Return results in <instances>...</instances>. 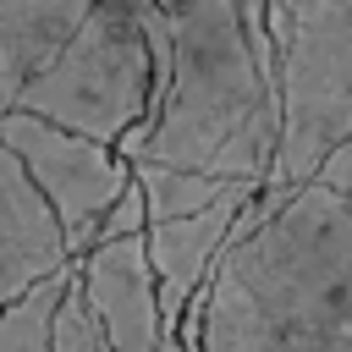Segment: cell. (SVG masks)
Here are the masks:
<instances>
[{"mask_svg":"<svg viewBox=\"0 0 352 352\" xmlns=\"http://www.w3.org/2000/svg\"><path fill=\"white\" fill-rule=\"evenodd\" d=\"M99 0H0V110L22 94V82L88 22Z\"/></svg>","mask_w":352,"mask_h":352,"instance_id":"9c48e42d","label":"cell"},{"mask_svg":"<svg viewBox=\"0 0 352 352\" xmlns=\"http://www.w3.org/2000/svg\"><path fill=\"white\" fill-rule=\"evenodd\" d=\"M308 187H324V192H341V198H352V138L319 165V176L308 182Z\"/></svg>","mask_w":352,"mask_h":352,"instance_id":"5bb4252c","label":"cell"},{"mask_svg":"<svg viewBox=\"0 0 352 352\" xmlns=\"http://www.w3.org/2000/svg\"><path fill=\"white\" fill-rule=\"evenodd\" d=\"M72 264L77 258L66 248L60 220L50 214L38 187L28 182L11 143L0 138V314L11 302H22L33 286H44L50 275L72 270Z\"/></svg>","mask_w":352,"mask_h":352,"instance_id":"ba28073f","label":"cell"},{"mask_svg":"<svg viewBox=\"0 0 352 352\" xmlns=\"http://www.w3.org/2000/svg\"><path fill=\"white\" fill-rule=\"evenodd\" d=\"M72 280H77V264L50 275L44 286H33L22 302H11L0 314V352H55V319H60Z\"/></svg>","mask_w":352,"mask_h":352,"instance_id":"8fae6325","label":"cell"},{"mask_svg":"<svg viewBox=\"0 0 352 352\" xmlns=\"http://www.w3.org/2000/svg\"><path fill=\"white\" fill-rule=\"evenodd\" d=\"M154 6L165 16L170 77L160 121L132 165H176L264 192L280 148V60L270 38V0Z\"/></svg>","mask_w":352,"mask_h":352,"instance_id":"6da1fadb","label":"cell"},{"mask_svg":"<svg viewBox=\"0 0 352 352\" xmlns=\"http://www.w3.org/2000/svg\"><path fill=\"white\" fill-rule=\"evenodd\" d=\"M55 352H110V346H104V330H99V319H94V308H88L82 280H72V292H66V302H60Z\"/></svg>","mask_w":352,"mask_h":352,"instance_id":"7c38bea8","label":"cell"},{"mask_svg":"<svg viewBox=\"0 0 352 352\" xmlns=\"http://www.w3.org/2000/svg\"><path fill=\"white\" fill-rule=\"evenodd\" d=\"M198 352H352V198L302 187L236 220L204 286Z\"/></svg>","mask_w":352,"mask_h":352,"instance_id":"7a4b0ae2","label":"cell"},{"mask_svg":"<svg viewBox=\"0 0 352 352\" xmlns=\"http://www.w3.org/2000/svg\"><path fill=\"white\" fill-rule=\"evenodd\" d=\"M0 138L22 160L28 182L38 187L50 214L60 220L72 258L82 264L94 253L99 226L110 220V209L132 192V165L116 148H104L94 138H77L66 126H50L28 110H0Z\"/></svg>","mask_w":352,"mask_h":352,"instance_id":"5b68a950","label":"cell"},{"mask_svg":"<svg viewBox=\"0 0 352 352\" xmlns=\"http://www.w3.org/2000/svg\"><path fill=\"white\" fill-rule=\"evenodd\" d=\"M11 110L94 138L132 165L160 121L148 0H99L88 22L22 82Z\"/></svg>","mask_w":352,"mask_h":352,"instance_id":"3957f363","label":"cell"},{"mask_svg":"<svg viewBox=\"0 0 352 352\" xmlns=\"http://www.w3.org/2000/svg\"><path fill=\"white\" fill-rule=\"evenodd\" d=\"M258 187H236L231 198H220L214 209L204 214H187V220H160L148 226V270H154V297H160V314L170 330H182L187 308L204 297L214 264L226 258L231 236H236V220L253 209Z\"/></svg>","mask_w":352,"mask_h":352,"instance_id":"52a82bcc","label":"cell"},{"mask_svg":"<svg viewBox=\"0 0 352 352\" xmlns=\"http://www.w3.org/2000/svg\"><path fill=\"white\" fill-rule=\"evenodd\" d=\"M132 182H138V192H143V204H148V226L204 214V209H214L220 198H231V192L242 187V182H214V176H198V170L148 165V160L132 165Z\"/></svg>","mask_w":352,"mask_h":352,"instance_id":"30bf717a","label":"cell"},{"mask_svg":"<svg viewBox=\"0 0 352 352\" xmlns=\"http://www.w3.org/2000/svg\"><path fill=\"white\" fill-rule=\"evenodd\" d=\"M77 280L88 292V308H94L110 352H182L176 330L160 314L154 270H148V242L143 236L99 242L77 264Z\"/></svg>","mask_w":352,"mask_h":352,"instance_id":"8992f818","label":"cell"},{"mask_svg":"<svg viewBox=\"0 0 352 352\" xmlns=\"http://www.w3.org/2000/svg\"><path fill=\"white\" fill-rule=\"evenodd\" d=\"M280 60V148L258 209H280L352 138V0H270Z\"/></svg>","mask_w":352,"mask_h":352,"instance_id":"277c9868","label":"cell"},{"mask_svg":"<svg viewBox=\"0 0 352 352\" xmlns=\"http://www.w3.org/2000/svg\"><path fill=\"white\" fill-rule=\"evenodd\" d=\"M121 236H148V204H143L138 182H132V192L110 209V220L99 226V242H121ZM99 242H94V248H99Z\"/></svg>","mask_w":352,"mask_h":352,"instance_id":"4fadbf2b","label":"cell"}]
</instances>
